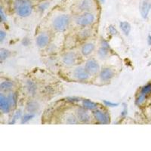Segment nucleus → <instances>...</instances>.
Listing matches in <instances>:
<instances>
[{"label":"nucleus","mask_w":151,"mask_h":151,"mask_svg":"<svg viewBox=\"0 0 151 151\" xmlns=\"http://www.w3.org/2000/svg\"><path fill=\"white\" fill-rule=\"evenodd\" d=\"M14 9L20 17H27L33 11V2L31 0H15Z\"/></svg>","instance_id":"obj_1"},{"label":"nucleus","mask_w":151,"mask_h":151,"mask_svg":"<svg viewBox=\"0 0 151 151\" xmlns=\"http://www.w3.org/2000/svg\"><path fill=\"white\" fill-rule=\"evenodd\" d=\"M70 16L67 14H61L54 17L52 22V26L54 30L58 33H63L67 30L70 24Z\"/></svg>","instance_id":"obj_2"},{"label":"nucleus","mask_w":151,"mask_h":151,"mask_svg":"<svg viewBox=\"0 0 151 151\" xmlns=\"http://www.w3.org/2000/svg\"><path fill=\"white\" fill-rule=\"evenodd\" d=\"M76 24L80 27H88L91 26L95 21V15L92 12H83L75 17Z\"/></svg>","instance_id":"obj_3"},{"label":"nucleus","mask_w":151,"mask_h":151,"mask_svg":"<svg viewBox=\"0 0 151 151\" xmlns=\"http://www.w3.org/2000/svg\"><path fill=\"white\" fill-rule=\"evenodd\" d=\"M94 119L100 124H109L110 122V116L108 113L101 109H96L92 111Z\"/></svg>","instance_id":"obj_4"},{"label":"nucleus","mask_w":151,"mask_h":151,"mask_svg":"<svg viewBox=\"0 0 151 151\" xmlns=\"http://www.w3.org/2000/svg\"><path fill=\"white\" fill-rule=\"evenodd\" d=\"M73 75V77L76 80L82 81V82L88 80L90 76H91V74L88 72L86 67H83V66H79V67H76L74 69Z\"/></svg>","instance_id":"obj_5"},{"label":"nucleus","mask_w":151,"mask_h":151,"mask_svg":"<svg viewBox=\"0 0 151 151\" xmlns=\"http://www.w3.org/2000/svg\"><path fill=\"white\" fill-rule=\"evenodd\" d=\"M79 57L75 52H69L64 55L62 58V62L67 67H72L76 65L79 61Z\"/></svg>","instance_id":"obj_6"},{"label":"nucleus","mask_w":151,"mask_h":151,"mask_svg":"<svg viewBox=\"0 0 151 151\" xmlns=\"http://www.w3.org/2000/svg\"><path fill=\"white\" fill-rule=\"evenodd\" d=\"M76 116L77 117L79 122L81 123H89L91 120L89 110L84 108L83 106L79 107L77 110H76Z\"/></svg>","instance_id":"obj_7"},{"label":"nucleus","mask_w":151,"mask_h":151,"mask_svg":"<svg viewBox=\"0 0 151 151\" xmlns=\"http://www.w3.org/2000/svg\"><path fill=\"white\" fill-rule=\"evenodd\" d=\"M85 67L88 70V72L91 75H96V74L99 73L101 71V67H100L99 64L96 60L94 59H88L85 64Z\"/></svg>","instance_id":"obj_8"},{"label":"nucleus","mask_w":151,"mask_h":151,"mask_svg":"<svg viewBox=\"0 0 151 151\" xmlns=\"http://www.w3.org/2000/svg\"><path fill=\"white\" fill-rule=\"evenodd\" d=\"M50 40H51V38H50L49 34L46 32H42L36 36V45L38 46V48H45L48 45Z\"/></svg>","instance_id":"obj_9"},{"label":"nucleus","mask_w":151,"mask_h":151,"mask_svg":"<svg viewBox=\"0 0 151 151\" xmlns=\"http://www.w3.org/2000/svg\"><path fill=\"white\" fill-rule=\"evenodd\" d=\"M12 110L11 104L9 101L7 95H5V93L1 92L0 94V110L3 114H7Z\"/></svg>","instance_id":"obj_10"},{"label":"nucleus","mask_w":151,"mask_h":151,"mask_svg":"<svg viewBox=\"0 0 151 151\" xmlns=\"http://www.w3.org/2000/svg\"><path fill=\"white\" fill-rule=\"evenodd\" d=\"M94 6V3L93 0H79L76 5V9L80 12H91Z\"/></svg>","instance_id":"obj_11"},{"label":"nucleus","mask_w":151,"mask_h":151,"mask_svg":"<svg viewBox=\"0 0 151 151\" xmlns=\"http://www.w3.org/2000/svg\"><path fill=\"white\" fill-rule=\"evenodd\" d=\"M115 76V73L113 69L110 67H104L99 73V78L102 82H109Z\"/></svg>","instance_id":"obj_12"},{"label":"nucleus","mask_w":151,"mask_h":151,"mask_svg":"<svg viewBox=\"0 0 151 151\" xmlns=\"http://www.w3.org/2000/svg\"><path fill=\"white\" fill-rule=\"evenodd\" d=\"M139 9L141 17L144 19L147 18L151 11V0H141Z\"/></svg>","instance_id":"obj_13"},{"label":"nucleus","mask_w":151,"mask_h":151,"mask_svg":"<svg viewBox=\"0 0 151 151\" xmlns=\"http://www.w3.org/2000/svg\"><path fill=\"white\" fill-rule=\"evenodd\" d=\"M25 89H26L27 92L29 96H35L38 91L37 85L34 81L31 80V79H27L25 82Z\"/></svg>","instance_id":"obj_14"},{"label":"nucleus","mask_w":151,"mask_h":151,"mask_svg":"<svg viewBox=\"0 0 151 151\" xmlns=\"http://www.w3.org/2000/svg\"><path fill=\"white\" fill-rule=\"evenodd\" d=\"M95 49V45L93 42H86L81 47V53L83 56H89Z\"/></svg>","instance_id":"obj_15"},{"label":"nucleus","mask_w":151,"mask_h":151,"mask_svg":"<svg viewBox=\"0 0 151 151\" xmlns=\"http://www.w3.org/2000/svg\"><path fill=\"white\" fill-rule=\"evenodd\" d=\"M40 108V104L38 103L36 101H29L27 102V104H26V111L27 113H33V114H36L39 110Z\"/></svg>","instance_id":"obj_16"},{"label":"nucleus","mask_w":151,"mask_h":151,"mask_svg":"<svg viewBox=\"0 0 151 151\" xmlns=\"http://www.w3.org/2000/svg\"><path fill=\"white\" fill-rule=\"evenodd\" d=\"M14 88V83L12 81H2L0 84V90L2 93H9L13 91Z\"/></svg>","instance_id":"obj_17"},{"label":"nucleus","mask_w":151,"mask_h":151,"mask_svg":"<svg viewBox=\"0 0 151 151\" xmlns=\"http://www.w3.org/2000/svg\"><path fill=\"white\" fill-rule=\"evenodd\" d=\"M82 105L84 108L87 109L88 110H93L98 109V104L94 101H91L89 99H83L82 100Z\"/></svg>","instance_id":"obj_18"},{"label":"nucleus","mask_w":151,"mask_h":151,"mask_svg":"<svg viewBox=\"0 0 151 151\" xmlns=\"http://www.w3.org/2000/svg\"><path fill=\"white\" fill-rule=\"evenodd\" d=\"M92 34V30L91 28L82 27V29L78 32V36L81 40H87Z\"/></svg>","instance_id":"obj_19"},{"label":"nucleus","mask_w":151,"mask_h":151,"mask_svg":"<svg viewBox=\"0 0 151 151\" xmlns=\"http://www.w3.org/2000/svg\"><path fill=\"white\" fill-rule=\"evenodd\" d=\"M119 27H120L121 30L124 33V35L128 36L130 34L131 30H132V27H131V24L129 22H127V21H121L119 23Z\"/></svg>","instance_id":"obj_20"},{"label":"nucleus","mask_w":151,"mask_h":151,"mask_svg":"<svg viewBox=\"0 0 151 151\" xmlns=\"http://www.w3.org/2000/svg\"><path fill=\"white\" fill-rule=\"evenodd\" d=\"M7 97L9 98V101L11 104L12 109H14L17 106V94L15 91H11L7 94Z\"/></svg>","instance_id":"obj_21"},{"label":"nucleus","mask_w":151,"mask_h":151,"mask_svg":"<svg viewBox=\"0 0 151 151\" xmlns=\"http://www.w3.org/2000/svg\"><path fill=\"white\" fill-rule=\"evenodd\" d=\"M110 51H111V50L107 49V48L101 46L98 50V57L101 59H106L107 58H109V56H110Z\"/></svg>","instance_id":"obj_22"},{"label":"nucleus","mask_w":151,"mask_h":151,"mask_svg":"<svg viewBox=\"0 0 151 151\" xmlns=\"http://www.w3.org/2000/svg\"><path fill=\"white\" fill-rule=\"evenodd\" d=\"M138 93L143 94L144 96H146L147 98L150 97L151 95V83H147L145 86H143L141 88L140 91Z\"/></svg>","instance_id":"obj_23"},{"label":"nucleus","mask_w":151,"mask_h":151,"mask_svg":"<svg viewBox=\"0 0 151 151\" xmlns=\"http://www.w3.org/2000/svg\"><path fill=\"white\" fill-rule=\"evenodd\" d=\"M35 115L36 114H33V113H27L21 116V124H25L27 122H28L29 121H30L31 119H33L34 118Z\"/></svg>","instance_id":"obj_24"},{"label":"nucleus","mask_w":151,"mask_h":151,"mask_svg":"<svg viewBox=\"0 0 151 151\" xmlns=\"http://www.w3.org/2000/svg\"><path fill=\"white\" fill-rule=\"evenodd\" d=\"M11 55V52L9 50L6 49V48H1L0 50V60L1 62H3L4 60L9 58Z\"/></svg>","instance_id":"obj_25"},{"label":"nucleus","mask_w":151,"mask_h":151,"mask_svg":"<svg viewBox=\"0 0 151 151\" xmlns=\"http://www.w3.org/2000/svg\"><path fill=\"white\" fill-rule=\"evenodd\" d=\"M147 98H147L146 96H144V95H143V94L138 93L137 97H136L135 104L137 105V106H141V105H143L145 102H146Z\"/></svg>","instance_id":"obj_26"},{"label":"nucleus","mask_w":151,"mask_h":151,"mask_svg":"<svg viewBox=\"0 0 151 151\" xmlns=\"http://www.w3.org/2000/svg\"><path fill=\"white\" fill-rule=\"evenodd\" d=\"M65 122L67 124H77L79 123V120H78L76 116L73 115V114H70L67 116L65 119Z\"/></svg>","instance_id":"obj_27"},{"label":"nucleus","mask_w":151,"mask_h":151,"mask_svg":"<svg viewBox=\"0 0 151 151\" xmlns=\"http://www.w3.org/2000/svg\"><path fill=\"white\" fill-rule=\"evenodd\" d=\"M22 112H21V110H18L17 111L15 112V113L14 114V116H12V120H11V122H9V124H14L16 123V122H17V120H18L19 119H21V116H22Z\"/></svg>","instance_id":"obj_28"},{"label":"nucleus","mask_w":151,"mask_h":151,"mask_svg":"<svg viewBox=\"0 0 151 151\" xmlns=\"http://www.w3.org/2000/svg\"><path fill=\"white\" fill-rule=\"evenodd\" d=\"M49 5H50V2H48V1L42 2V3H40V5H39V6H38V10L40 11L41 13H43V12H45V11L48 9Z\"/></svg>","instance_id":"obj_29"},{"label":"nucleus","mask_w":151,"mask_h":151,"mask_svg":"<svg viewBox=\"0 0 151 151\" xmlns=\"http://www.w3.org/2000/svg\"><path fill=\"white\" fill-rule=\"evenodd\" d=\"M104 104L105 106H108V107H117L119 105V103H115V102H112L110 101H106V100L104 101Z\"/></svg>","instance_id":"obj_30"},{"label":"nucleus","mask_w":151,"mask_h":151,"mask_svg":"<svg viewBox=\"0 0 151 151\" xmlns=\"http://www.w3.org/2000/svg\"><path fill=\"white\" fill-rule=\"evenodd\" d=\"M108 30H109V33L111 36H117L118 35V31H117L116 28L115 27H113V25H110L108 27Z\"/></svg>","instance_id":"obj_31"},{"label":"nucleus","mask_w":151,"mask_h":151,"mask_svg":"<svg viewBox=\"0 0 151 151\" xmlns=\"http://www.w3.org/2000/svg\"><path fill=\"white\" fill-rule=\"evenodd\" d=\"M101 46L107 48V49L111 50V47H110V44H109L108 42L106 41V40H105L104 39H102V40H101Z\"/></svg>","instance_id":"obj_32"},{"label":"nucleus","mask_w":151,"mask_h":151,"mask_svg":"<svg viewBox=\"0 0 151 151\" xmlns=\"http://www.w3.org/2000/svg\"><path fill=\"white\" fill-rule=\"evenodd\" d=\"M128 114V106L126 104H123V109H122V112H121L120 116H122V118H125Z\"/></svg>","instance_id":"obj_33"},{"label":"nucleus","mask_w":151,"mask_h":151,"mask_svg":"<svg viewBox=\"0 0 151 151\" xmlns=\"http://www.w3.org/2000/svg\"><path fill=\"white\" fill-rule=\"evenodd\" d=\"M67 101L70 103L74 104L80 101V98H77V97H68V98H67Z\"/></svg>","instance_id":"obj_34"},{"label":"nucleus","mask_w":151,"mask_h":151,"mask_svg":"<svg viewBox=\"0 0 151 151\" xmlns=\"http://www.w3.org/2000/svg\"><path fill=\"white\" fill-rule=\"evenodd\" d=\"M0 17H1V21H2V23L5 22V21L7 20V17H6V15L5 14V12H4L3 8L2 7L0 8Z\"/></svg>","instance_id":"obj_35"},{"label":"nucleus","mask_w":151,"mask_h":151,"mask_svg":"<svg viewBox=\"0 0 151 151\" xmlns=\"http://www.w3.org/2000/svg\"><path fill=\"white\" fill-rule=\"evenodd\" d=\"M6 36H7V34H6V33H5V31L1 29V30H0V42H3V41L5 40V38H6Z\"/></svg>","instance_id":"obj_36"},{"label":"nucleus","mask_w":151,"mask_h":151,"mask_svg":"<svg viewBox=\"0 0 151 151\" xmlns=\"http://www.w3.org/2000/svg\"><path fill=\"white\" fill-rule=\"evenodd\" d=\"M22 43H23V45H24L25 46H27V45H29V40H28V39L25 38V39H24V40H23Z\"/></svg>","instance_id":"obj_37"},{"label":"nucleus","mask_w":151,"mask_h":151,"mask_svg":"<svg viewBox=\"0 0 151 151\" xmlns=\"http://www.w3.org/2000/svg\"><path fill=\"white\" fill-rule=\"evenodd\" d=\"M148 43L150 45H151V36H148Z\"/></svg>","instance_id":"obj_38"},{"label":"nucleus","mask_w":151,"mask_h":151,"mask_svg":"<svg viewBox=\"0 0 151 151\" xmlns=\"http://www.w3.org/2000/svg\"><path fill=\"white\" fill-rule=\"evenodd\" d=\"M100 1H101V2L102 3H104V2H105V0H100Z\"/></svg>","instance_id":"obj_39"},{"label":"nucleus","mask_w":151,"mask_h":151,"mask_svg":"<svg viewBox=\"0 0 151 151\" xmlns=\"http://www.w3.org/2000/svg\"><path fill=\"white\" fill-rule=\"evenodd\" d=\"M150 108H151V102H150Z\"/></svg>","instance_id":"obj_40"}]
</instances>
